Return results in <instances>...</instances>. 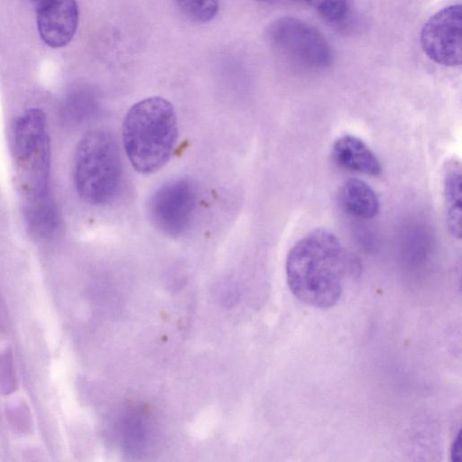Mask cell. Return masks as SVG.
I'll return each mask as SVG.
<instances>
[{"label": "cell", "instance_id": "6da1fadb", "mask_svg": "<svg viewBox=\"0 0 462 462\" xmlns=\"http://www.w3.org/2000/svg\"><path fill=\"white\" fill-rule=\"evenodd\" d=\"M285 272L288 286L300 301L328 309L339 300L346 282L359 275L360 263L334 233L319 228L290 249Z\"/></svg>", "mask_w": 462, "mask_h": 462}, {"label": "cell", "instance_id": "7a4b0ae2", "mask_svg": "<svg viewBox=\"0 0 462 462\" xmlns=\"http://www.w3.org/2000/svg\"><path fill=\"white\" fill-rule=\"evenodd\" d=\"M14 155L27 227L37 237L49 236L58 213L51 191L50 137L41 109H29L15 121Z\"/></svg>", "mask_w": 462, "mask_h": 462}, {"label": "cell", "instance_id": "3957f363", "mask_svg": "<svg viewBox=\"0 0 462 462\" xmlns=\"http://www.w3.org/2000/svg\"><path fill=\"white\" fill-rule=\"evenodd\" d=\"M122 137L128 160L137 171H158L169 161L178 138L173 106L161 97L138 101L125 116Z\"/></svg>", "mask_w": 462, "mask_h": 462}, {"label": "cell", "instance_id": "277c9868", "mask_svg": "<svg viewBox=\"0 0 462 462\" xmlns=\"http://www.w3.org/2000/svg\"><path fill=\"white\" fill-rule=\"evenodd\" d=\"M121 176L120 152L113 135L99 129L84 134L77 145L73 167L80 198L92 205L107 203L117 193Z\"/></svg>", "mask_w": 462, "mask_h": 462}, {"label": "cell", "instance_id": "5b68a950", "mask_svg": "<svg viewBox=\"0 0 462 462\" xmlns=\"http://www.w3.org/2000/svg\"><path fill=\"white\" fill-rule=\"evenodd\" d=\"M272 48L286 61L308 70H321L333 61L332 49L313 25L292 16L273 21L266 32Z\"/></svg>", "mask_w": 462, "mask_h": 462}, {"label": "cell", "instance_id": "8992f818", "mask_svg": "<svg viewBox=\"0 0 462 462\" xmlns=\"http://www.w3.org/2000/svg\"><path fill=\"white\" fill-rule=\"evenodd\" d=\"M198 202L193 181L187 178L169 180L152 194L149 215L160 232L171 236H181L189 227Z\"/></svg>", "mask_w": 462, "mask_h": 462}, {"label": "cell", "instance_id": "52a82bcc", "mask_svg": "<svg viewBox=\"0 0 462 462\" xmlns=\"http://www.w3.org/2000/svg\"><path fill=\"white\" fill-rule=\"evenodd\" d=\"M461 5L447 6L434 14L420 32V45L433 61L446 67L461 63Z\"/></svg>", "mask_w": 462, "mask_h": 462}, {"label": "cell", "instance_id": "ba28073f", "mask_svg": "<svg viewBox=\"0 0 462 462\" xmlns=\"http://www.w3.org/2000/svg\"><path fill=\"white\" fill-rule=\"evenodd\" d=\"M34 3L42 40L51 48L67 45L79 23L76 0H35Z\"/></svg>", "mask_w": 462, "mask_h": 462}, {"label": "cell", "instance_id": "9c48e42d", "mask_svg": "<svg viewBox=\"0 0 462 462\" xmlns=\"http://www.w3.org/2000/svg\"><path fill=\"white\" fill-rule=\"evenodd\" d=\"M332 156L341 167L371 176L381 173L379 160L358 137L346 134L337 138L332 146Z\"/></svg>", "mask_w": 462, "mask_h": 462}, {"label": "cell", "instance_id": "30bf717a", "mask_svg": "<svg viewBox=\"0 0 462 462\" xmlns=\"http://www.w3.org/2000/svg\"><path fill=\"white\" fill-rule=\"evenodd\" d=\"M461 166L456 159L449 160L444 168L443 197L445 217L450 234L457 239L462 234Z\"/></svg>", "mask_w": 462, "mask_h": 462}, {"label": "cell", "instance_id": "8fae6325", "mask_svg": "<svg viewBox=\"0 0 462 462\" xmlns=\"http://www.w3.org/2000/svg\"><path fill=\"white\" fill-rule=\"evenodd\" d=\"M340 197L346 209L356 217L369 219L379 213L380 202L375 191L362 180H347L341 188Z\"/></svg>", "mask_w": 462, "mask_h": 462}, {"label": "cell", "instance_id": "7c38bea8", "mask_svg": "<svg viewBox=\"0 0 462 462\" xmlns=\"http://www.w3.org/2000/svg\"><path fill=\"white\" fill-rule=\"evenodd\" d=\"M328 23L339 25L344 23L349 15L348 0H303Z\"/></svg>", "mask_w": 462, "mask_h": 462}, {"label": "cell", "instance_id": "4fadbf2b", "mask_svg": "<svg viewBox=\"0 0 462 462\" xmlns=\"http://www.w3.org/2000/svg\"><path fill=\"white\" fill-rule=\"evenodd\" d=\"M181 13L190 21L205 23L217 14V0H174Z\"/></svg>", "mask_w": 462, "mask_h": 462}, {"label": "cell", "instance_id": "5bb4252c", "mask_svg": "<svg viewBox=\"0 0 462 462\" xmlns=\"http://www.w3.org/2000/svg\"><path fill=\"white\" fill-rule=\"evenodd\" d=\"M451 458L452 461L461 462L462 461V438L461 430H459L455 438L451 447Z\"/></svg>", "mask_w": 462, "mask_h": 462}, {"label": "cell", "instance_id": "9a60e30c", "mask_svg": "<svg viewBox=\"0 0 462 462\" xmlns=\"http://www.w3.org/2000/svg\"><path fill=\"white\" fill-rule=\"evenodd\" d=\"M256 1H267V0H256Z\"/></svg>", "mask_w": 462, "mask_h": 462}]
</instances>
